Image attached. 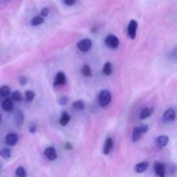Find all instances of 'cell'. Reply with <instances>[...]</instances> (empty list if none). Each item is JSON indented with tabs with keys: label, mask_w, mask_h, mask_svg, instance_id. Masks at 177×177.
<instances>
[{
	"label": "cell",
	"mask_w": 177,
	"mask_h": 177,
	"mask_svg": "<svg viewBox=\"0 0 177 177\" xmlns=\"http://www.w3.org/2000/svg\"><path fill=\"white\" fill-rule=\"evenodd\" d=\"M111 100V93L107 90H103L99 94V103L102 107H105L109 105Z\"/></svg>",
	"instance_id": "6da1fadb"
},
{
	"label": "cell",
	"mask_w": 177,
	"mask_h": 177,
	"mask_svg": "<svg viewBox=\"0 0 177 177\" xmlns=\"http://www.w3.org/2000/svg\"><path fill=\"white\" fill-rule=\"evenodd\" d=\"M105 43L108 48L116 49L119 45V40L114 35H108L105 39Z\"/></svg>",
	"instance_id": "7a4b0ae2"
},
{
	"label": "cell",
	"mask_w": 177,
	"mask_h": 177,
	"mask_svg": "<svg viewBox=\"0 0 177 177\" xmlns=\"http://www.w3.org/2000/svg\"><path fill=\"white\" fill-rule=\"evenodd\" d=\"M92 41L90 39H82L77 43V47L81 52H87L92 48Z\"/></svg>",
	"instance_id": "3957f363"
},
{
	"label": "cell",
	"mask_w": 177,
	"mask_h": 177,
	"mask_svg": "<svg viewBox=\"0 0 177 177\" xmlns=\"http://www.w3.org/2000/svg\"><path fill=\"white\" fill-rule=\"evenodd\" d=\"M138 29V22L136 20H131L128 25V36L131 39H135Z\"/></svg>",
	"instance_id": "277c9868"
},
{
	"label": "cell",
	"mask_w": 177,
	"mask_h": 177,
	"mask_svg": "<svg viewBox=\"0 0 177 177\" xmlns=\"http://www.w3.org/2000/svg\"><path fill=\"white\" fill-rule=\"evenodd\" d=\"M175 119V111L173 108L168 109L162 116V120L165 123H169V122L174 121Z\"/></svg>",
	"instance_id": "5b68a950"
},
{
	"label": "cell",
	"mask_w": 177,
	"mask_h": 177,
	"mask_svg": "<svg viewBox=\"0 0 177 177\" xmlns=\"http://www.w3.org/2000/svg\"><path fill=\"white\" fill-rule=\"evenodd\" d=\"M154 169L155 174L159 177H165V167L159 162H155L154 163Z\"/></svg>",
	"instance_id": "8992f818"
},
{
	"label": "cell",
	"mask_w": 177,
	"mask_h": 177,
	"mask_svg": "<svg viewBox=\"0 0 177 177\" xmlns=\"http://www.w3.org/2000/svg\"><path fill=\"white\" fill-rule=\"evenodd\" d=\"M17 141H18V136L16 133H9L5 137V144H8V145H11V146L15 145L17 143Z\"/></svg>",
	"instance_id": "52a82bcc"
},
{
	"label": "cell",
	"mask_w": 177,
	"mask_h": 177,
	"mask_svg": "<svg viewBox=\"0 0 177 177\" xmlns=\"http://www.w3.org/2000/svg\"><path fill=\"white\" fill-rule=\"evenodd\" d=\"M44 155L49 160L54 161L56 160L57 157V152H56V149H54L53 147H49L45 149Z\"/></svg>",
	"instance_id": "ba28073f"
},
{
	"label": "cell",
	"mask_w": 177,
	"mask_h": 177,
	"mask_svg": "<svg viewBox=\"0 0 177 177\" xmlns=\"http://www.w3.org/2000/svg\"><path fill=\"white\" fill-rule=\"evenodd\" d=\"M168 141H169V139H168V138L167 136H164V135L159 136L156 138V145H157L158 148L162 149V148L165 147L167 144H168Z\"/></svg>",
	"instance_id": "9c48e42d"
},
{
	"label": "cell",
	"mask_w": 177,
	"mask_h": 177,
	"mask_svg": "<svg viewBox=\"0 0 177 177\" xmlns=\"http://www.w3.org/2000/svg\"><path fill=\"white\" fill-rule=\"evenodd\" d=\"M66 75L62 72L58 73L56 74V80H55V86H61L66 83Z\"/></svg>",
	"instance_id": "30bf717a"
},
{
	"label": "cell",
	"mask_w": 177,
	"mask_h": 177,
	"mask_svg": "<svg viewBox=\"0 0 177 177\" xmlns=\"http://www.w3.org/2000/svg\"><path fill=\"white\" fill-rule=\"evenodd\" d=\"M144 134V132L142 131L140 126L138 127H135L133 129L132 131V141L133 142H138L139 139L142 138V135Z\"/></svg>",
	"instance_id": "8fae6325"
},
{
	"label": "cell",
	"mask_w": 177,
	"mask_h": 177,
	"mask_svg": "<svg viewBox=\"0 0 177 177\" xmlns=\"http://www.w3.org/2000/svg\"><path fill=\"white\" fill-rule=\"evenodd\" d=\"M112 146H113V141H112V139L111 138H108L105 141V146H104V149H103V153L105 155H108L111 152Z\"/></svg>",
	"instance_id": "7c38bea8"
},
{
	"label": "cell",
	"mask_w": 177,
	"mask_h": 177,
	"mask_svg": "<svg viewBox=\"0 0 177 177\" xmlns=\"http://www.w3.org/2000/svg\"><path fill=\"white\" fill-rule=\"evenodd\" d=\"M2 108L5 111H11L13 109V103L11 99H5L2 103Z\"/></svg>",
	"instance_id": "4fadbf2b"
},
{
	"label": "cell",
	"mask_w": 177,
	"mask_h": 177,
	"mask_svg": "<svg viewBox=\"0 0 177 177\" xmlns=\"http://www.w3.org/2000/svg\"><path fill=\"white\" fill-rule=\"evenodd\" d=\"M149 166V163L147 162H140L138 163L136 167H135V170L137 173H143L147 169V168Z\"/></svg>",
	"instance_id": "5bb4252c"
},
{
	"label": "cell",
	"mask_w": 177,
	"mask_h": 177,
	"mask_svg": "<svg viewBox=\"0 0 177 177\" xmlns=\"http://www.w3.org/2000/svg\"><path fill=\"white\" fill-rule=\"evenodd\" d=\"M70 119H71L70 115L67 114L66 111H64V112L61 114V118H60V124H61V125H62V126L66 125V124H68V122L70 121Z\"/></svg>",
	"instance_id": "9a60e30c"
},
{
	"label": "cell",
	"mask_w": 177,
	"mask_h": 177,
	"mask_svg": "<svg viewBox=\"0 0 177 177\" xmlns=\"http://www.w3.org/2000/svg\"><path fill=\"white\" fill-rule=\"evenodd\" d=\"M152 111H153V110L151 108H149V107H146V108L143 109L142 111H141V113H140V119L144 120L145 118L149 117L151 115Z\"/></svg>",
	"instance_id": "2e32d148"
},
{
	"label": "cell",
	"mask_w": 177,
	"mask_h": 177,
	"mask_svg": "<svg viewBox=\"0 0 177 177\" xmlns=\"http://www.w3.org/2000/svg\"><path fill=\"white\" fill-rule=\"evenodd\" d=\"M72 106L74 110L82 111L84 108H85V103H84L82 100H77V101H74V102L73 103Z\"/></svg>",
	"instance_id": "e0dca14e"
},
{
	"label": "cell",
	"mask_w": 177,
	"mask_h": 177,
	"mask_svg": "<svg viewBox=\"0 0 177 177\" xmlns=\"http://www.w3.org/2000/svg\"><path fill=\"white\" fill-rule=\"evenodd\" d=\"M103 73L104 74L109 76L111 75V73H112V65H111V62H106L104 66H103Z\"/></svg>",
	"instance_id": "ac0fdd59"
},
{
	"label": "cell",
	"mask_w": 177,
	"mask_h": 177,
	"mask_svg": "<svg viewBox=\"0 0 177 177\" xmlns=\"http://www.w3.org/2000/svg\"><path fill=\"white\" fill-rule=\"evenodd\" d=\"M81 73L82 75L86 76V77H89L92 75V69L88 65H83V66L81 67Z\"/></svg>",
	"instance_id": "d6986e66"
},
{
	"label": "cell",
	"mask_w": 177,
	"mask_h": 177,
	"mask_svg": "<svg viewBox=\"0 0 177 177\" xmlns=\"http://www.w3.org/2000/svg\"><path fill=\"white\" fill-rule=\"evenodd\" d=\"M43 22H44V20H43V18L42 17H35L31 19L30 24L32 26H38L40 24L43 23Z\"/></svg>",
	"instance_id": "ffe728a7"
},
{
	"label": "cell",
	"mask_w": 177,
	"mask_h": 177,
	"mask_svg": "<svg viewBox=\"0 0 177 177\" xmlns=\"http://www.w3.org/2000/svg\"><path fill=\"white\" fill-rule=\"evenodd\" d=\"M15 121L17 124V125H21L23 123V115L22 112L20 111H17L15 114Z\"/></svg>",
	"instance_id": "44dd1931"
},
{
	"label": "cell",
	"mask_w": 177,
	"mask_h": 177,
	"mask_svg": "<svg viewBox=\"0 0 177 177\" xmlns=\"http://www.w3.org/2000/svg\"><path fill=\"white\" fill-rule=\"evenodd\" d=\"M11 93V88L8 87V86H3L1 88H0V95L1 97L3 98H5L7 97Z\"/></svg>",
	"instance_id": "7402d4cb"
},
{
	"label": "cell",
	"mask_w": 177,
	"mask_h": 177,
	"mask_svg": "<svg viewBox=\"0 0 177 177\" xmlns=\"http://www.w3.org/2000/svg\"><path fill=\"white\" fill-rule=\"evenodd\" d=\"M0 155H1V156H2L3 158H5V159H9L11 155V149H7V148L2 149H1V152H0Z\"/></svg>",
	"instance_id": "603a6c76"
},
{
	"label": "cell",
	"mask_w": 177,
	"mask_h": 177,
	"mask_svg": "<svg viewBox=\"0 0 177 177\" xmlns=\"http://www.w3.org/2000/svg\"><path fill=\"white\" fill-rule=\"evenodd\" d=\"M16 175H17V177H26L27 176V174H26V171L24 169L23 167H18L16 170Z\"/></svg>",
	"instance_id": "cb8c5ba5"
},
{
	"label": "cell",
	"mask_w": 177,
	"mask_h": 177,
	"mask_svg": "<svg viewBox=\"0 0 177 177\" xmlns=\"http://www.w3.org/2000/svg\"><path fill=\"white\" fill-rule=\"evenodd\" d=\"M12 99L15 100V101H21L22 99V94H21L20 92L16 91V92H14V93L12 94Z\"/></svg>",
	"instance_id": "d4e9b609"
},
{
	"label": "cell",
	"mask_w": 177,
	"mask_h": 177,
	"mask_svg": "<svg viewBox=\"0 0 177 177\" xmlns=\"http://www.w3.org/2000/svg\"><path fill=\"white\" fill-rule=\"evenodd\" d=\"M25 98L28 101H32L34 100V98H35V94L31 91H27L25 93Z\"/></svg>",
	"instance_id": "484cf974"
},
{
	"label": "cell",
	"mask_w": 177,
	"mask_h": 177,
	"mask_svg": "<svg viewBox=\"0 0 177 177\" xmlns=\"http://www.w3.org/2000/svg\"><path fill=\"white\" fill-rule=\"evenodd\" d=\"M67 101H68V99H67L66 96H61L58 99V103H59V105H65L67 103Z\"/></svg>",
	"instance_id": "4316f807"
},
{
	"label": "cell",
	"mask_w": 177,
	"mask_h": 177,
	"mask_svg": "<svg viewBox=\"0 0 177 177\" xmlns=\"http://www.w3.org/2000/svg\"><path fill=\"white\" fill-rule=\"evenodd\" d=\"M49 10L48 8H43V9L41 11V15H42V17H46L47 16H49Z\"/></svg>",
	"instance_id": "83f0119b"
},
{
	"label": "cell",
	"mask_w": 177,
	"mask_h": 177,
	"mask_svg": "<svg viewBox=\"0 0 177 177\" xmlns=\"http://www.w3.org/2000/svg\"><path fill=\"white\" fill-rule=\"evenodd\" d=\"M19 82H20V84L22 86H24L26 84V82H27V79L24 77V76H21V77L19 78Z\"/></svg>",
	"instance_id": "f1b7e54d"
},
{
	"label": "cell",
	"mask_w": 177,
	"mask_h": 177,
	"mask_svg": "<svg viewBox=\"0 0 177 177\" xmlns=\"http://www.w3.org/2000/svg\"><path fill=\"white\" fill-rule=\"evenodd\" d=\"M64 3L66 5H73L75 3V0H64Z\"/></svg>",
	"instance_id": "f546056e"
},
{
	"label": "cell",
	"mask_w": 177,
	"mask_h": 177,
	"mask_svg": "<svg viewBox=\"0 0 177 177\" xmlns=\"http://www.w3.org/2000/svg\"><path fill=\"white\" fill-rule=\"evenodd\" d=\"M140 128H141L142 131L144 133H145L148 131V125L147 124H142V125H140Z\"/></svg>",
	"instance_id": "4dcf8cb0"
},
{
	"label": "cell",
	"mask_w": 177,
	"mask_h": 177,
	"mask_svg": "<svg viewBox=\"0 0 177 177\" xmlns=\"http://www.w3.org/2000/svg\"><path fill=\"white\" fill-rule=\"evenodd\" d=\"M29 131L31 133H35L36 132V125L35 124H31L30 126H29Z\"/></svg>",
	"instance_id": "1f68e13d"
},
{
	"label": "cell",
	"mask_w": 177,
	"mask_h": 177,
	"mask_svg": "<svg viewBox=\"0 0 177 177\" xmlns=\"http://www.w3.org/2000/svg\"><path fill=\"white\" fill-rule=\"evenodd\" d=\"M66 149H73V147H72V145H71V144H66Z\"/></svg>",
	"instance_id": "d6a6232c"
}]
</instances>
